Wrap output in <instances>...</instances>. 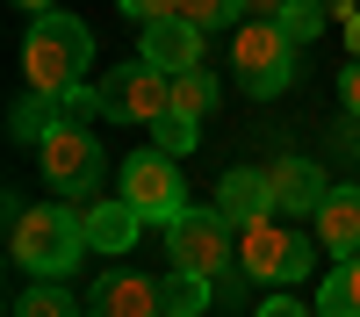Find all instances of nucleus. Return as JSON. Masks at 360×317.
Returning a JSON list of instances; mask_svg holds the SVG:
<instances>
[{
	"label": "nucleus",
	"instance_id": "obj_1",
	"mask_svg": "<svg viewBox=\"0 0 360 317\" xmlns=\"http://www.w3.org/2000/svg\"><path fill=\"white\" fill-rule=\"evenodd\" d=\"M86 252H94V245H86L79 202H29V209L8 224V259L29 281H65Z\"/></svg>",
	"mask_w": 360,
	"mask_h": 317
},
{
	"label": "nucleus",
	"instance_id": "obj_2",
	"mask_svg": "<svg viewBox=\"0 0 360 317\" xmlns=\"http://www.w3.org/2000/svg\"><path fill=\"white\" fill-rule=\"evenodd\" d=\"M22 65H29V86H44V94H58V86H72L86 65H94V29H86L79 15H37L29 22V44H22Z\"/></svg>",
	"mask_w": 360,
	"mask_h": 317
},
{
	"label": "nucleus",
	"instance_id": "obj_3",
	"mask_svg": "<svg viewBox=\"0 0 360 317\" xmlns=\"http://www.w3.org/2000/svg\"><path fill=\"white\" fill-rule=\"evenodd\" d=\"M295 37H281V22H238L231 29V72L252 101H274L281 86L295 79Z\"/></svg>",
	"mask_w": 360,
	"mask_h": 317
},
{
	"label": "nucleus",
	"instance_id": "obj_4",
	"mask_svg": "<svg viewBox=\"0 0 360 317\" xmlns=\"http://www.w3.org/2000/svg\"><path fill=\"white\" fill-rule=\"evenodd\" d=\"M238 267H245L252 281L288 288V281H303V274L317 267V238H303V231H281L274 216H252L245 231H238Z\"/></svg>",
	"mask_w": 360,
	"mask_h": 317
},
{
	"label": "nucleus",
	"instance_id": "obj_5",
	"mask_svg": "<svg viewBox=\"0 0 360 317\" xmlns=\"http://www.w3.org/2000/svg\"><path fill=\"white\" fill-rule=\"evenodd\" d=\"M37 152H44V181L65 195V202H94V195H101L108 152H101V137L86 130V123H58Z\"/></svg>",
	"mask_w": 360,
	"mask_h": 317
},
{
	"label": "nucleus",
	"instance_id": "obj_6",
	"mask_svg": "<svg viewBox=\"0 0 360 317\" xmlns=\"http://www.w3.org/2000/svg\"><path fill=\"white\" fill-rule=\"evenodd\" d=\"M123 202L144 216V224H173L180 209H188V181H180V159L173 152H130L123 159Z\"/></svg>",
	"mask_w": 360,
	"mask_h": 317
},
{
	"label": "nucleus",
	"instance_id": "obj_7",
	"mask_svg": "<svg viewBox=\"0 0 360 317\" xmlns=\"http://www.w3.org/2000/svg\"><path fill=\"white\" fill-rule=\"evenodd\" d=\"M101 108L115 115V123H159V115L173 108V72L144 65V58L108 65V72H101Z\"/></svg>",
	"mask_w": 360,
	"mask_h": 317
},
{
	"label": "nucleus",
	"instance_id": "obj_8",
	"mask_svg": "<svg viewBox=\"0 0 360 317\" xmlns=\"http://www.w3.org/2000/svg\"><path fill=\"white\" fill-rule=\"evenodd\" d=\"M166 259H173V267H188V274H209V281H217V274L231 267V224H224L217 209H180V216L166 224Z\"/></svg>",
	"mask_w": 360,
	"mask_h": 317
},
{
	"label": "nucleus",
	"instance_id": "obj_9",
	"mask_svg": "<svg viewBox=\"0 0 360 317\" xmlns=\"http://www.w3.org/2000/svg\"><path fill=\"white\" fill-rule=\"evenodd\" d=\"M217 216L231 231H245L252 216H274V173L266 166H231L217 181Z\"/></svg>",
	"mask_w": 360,
	"mask_h": 317
},
{
	"label": "nucleus",
	"instance_id": "obj_10",
	"mask_svg": "<svg viewBox=\"0 0 360 317\" xmlns=\"http://www.w3.org/2000/svg\"><path fill=\"white\" fill-rule=\"evenodd\" d=\"M266 173H274V209L281 216H317L324 209V195H332V173H324L317 159H274V166H266Z\"/></svg>",
	"mask_w": 360,
	"mask_h": 317
},
{
	"label": "nucleus",
	"instance_id": "obj_11",
	"mask_svg": "<svg viewBox=\"0 0 360 317\" xmlns=\"http://www.w3.org/2000/svg\"><path fill=\"white\" fill-rule=\"evenodd\" d=\"M144 65H159V72H195L202 65V29L188 15H166V22H144V44H137Z\"/></svg>",
	"mask_w": 360,
	"mask_h": 317
},
{
	"label": "nucleus",
	"instance_id": "obj_12",
	"mask_svg": "<svg viewBox=\"0 0 360 317\" xmlns=\"http://www.w3.org/2000/svg\"><path fill=\"white\" fill-rule=\"evenodd\" d=\"M86 317H159V281H144L137 267H115V274L94 281Z\"/></svg>",
	"mask_w": 360,
	"mask_h": 317
},
{
	"label": "nucleus",
	"instance_id": "obj_13",
	"mask_svg": "<svg viewBox=\"0 0 360 317\" xmlns=\"http://www.w3.org/2000/svg\"><path fill=\"white\" fill-rule=\"evenodd\" d=\"M79 216H86V245H94V252H130V245H137V224H144L123 195H94V202H79Z\"/></svg>",
	"mask_w": 360,
	"mask_h": 317
},
{
	"label": "nucleus",
	"instance_id": "obj_14",
	"mask_svg": "<svg viewBox=\"0 0 360 317\" xmlns=\"http://www.w3.org/2000/svg\"><path fill=\"white\" fill-rule=\"evenodd\" d=\"M310 224H317V245H332V259L360 252V188H332Z\"/></svg>",
	"mask_w": 360,
	"mask_h": 317
},
{
	"label": "nucleus",
	"instance_id": "obj_15",
	"mask_svg": "<svg viewBox=\"0 0 360 317\" xmlns=\"http://www.w3.org/2000/svg\"><path fill=\"white\" fill-rule=\"evenodd\" d=\"M8 317H86V296H72L65 281H29L8 303Z\"/></svg>",
	"mask_w": 360,
	"mask_h": 317
},
{
	"label": "nucleus",
	"instance_id": "obj_16",
	"mask_svg": "<svg viewBox=\"0 0 360 317\" xmlns=\"http://www.w3.org/2000/svg\"><path fill=\"white\" fill-rule=\"evenodd\" d=\"M317 317H360V252L332 259V274L317 288Z\"/></svg>",
	"mask_w": 360,
	"mask_h": 317
},
{
	"label": "nucleus",
	"instance_id": "obj_17",
	"mask_svg": "<svg viewBox=\"0 0 360 317\" xmlns=\"http://www.w3.org/2000/svg\"><path fill=\"white\" fill-rule=\"evenodd\" d=\"M51 130H58V101L44 94V86H29V94L8 108V137H15V144H44Z\"/></svg>",
	"mask_w": 360,
	"mask_h": 317
},
{
	"label": "nucleus",
	"instance_id": "obj_18",
	"mask_svg": "<svg viewBox=\"0 0 360 317\" xmlns=\"http://www.w3.org/2000/svg\"><path fill=\"white\" fill-rule=\"evenodd\" d=\"M209 274H188V267H173L166 281H159V310H173V317H202L209 310Z\"/></svg>",
	"mask_w": 360,
	"mask_h": 317
},
{
	"label": "nucleus",
	"instance_id": "obj_19",
	"mask_svg": "<svg viewBox=\"0 0 360 317\" xmlns=\"http://www.w3.org/2000/svg\"><path fill=\"white\" fill-rule=\"evenodd\" d=\"M173 108L180 115H195V123H209V115H217V72H173Z\"/></svg>",
	"mask_w": 360,
	"mask_h": 317
},
{
	"label": "nucleus",
	"instance_id": "obj_20",
	"mask_svg": "<svg viewBox=\"0 0 360 317\" xmlns=\"http://www.w3.org/2000/svg\"><path fill=\"white\" fill-rule=\"evenodd\" d=\"M58 123H94V115H108L101 108V86H86V79H72V86H58Z\"/></svg>",
	"mask_w": 360,
	"mask_h": 317
},
{
	"label": "nucleus",
	"instance_id": "obj_21",
	"mask_svg": "<svg viewBox=\"0 0 360 317\" xmlns=\"http://www.w3.org/2000/svg\"><path fill=\"white\" fill-rule=\"evenodd\" d=\"M180 15L209 37V29H238L245 22V0H180Z\"/></svg>",
	"mask_w": 360,
	"mask_h": 317
},
{
	"label": "nucleus",
	"instance_id": "obj_22",
	"mask_svg": "<svg viewBox=\"0 0 360 317\" xmlns=\"http://www.w3.org/2000/svg\"><path fill=\"white\" fill-rule=\"evenodd\" d=\"M274 22H281V37H295V44H310L317 29L332 22V8H324V0H288V8H281Z\"/></svg>",
	"mask_w": 360,
	"mask_h": 317
},
{
	"label": "nucleus",
	"instance_id": "obj_23",
	"mask_svg": "<svg viewBox=\"0 0 360 317\" xmlns=\"http://www.w3.org/2000/svg\"><path fill=\"white\" fill-rule=\"evenodd\" d=\"M152 130H159V152H173V159H188L195 137H202V123H195V115H180V108H166Z\"/></svg>",
	"mask_w": 360,
	"mask_h": 317
},
{
	"label": "nucleus",
	"instance_id": "obj_24",
	"mask_svg": "<svg viewBox=\"0 0 360 317\" xmlns=\"http://www.w3.org/2000/svg\"><path fill=\"white\" fill-rule=\"evenodd\" d=\"M115 8H123V15L144 29V22H166V15H180V0H115Z\"/></svg>",
	"mask_w": 360,
	"mask_h": 317
},
{
	"label": "nucleus",
	"instance_id": "obj_25",
	"mask_svg": "<svg viewBox=\"0 0 360 317\" xmlns=\"http://www.w3.org/2000/svg\"><path fill=\"white\" fill-rule=\"evenodd\" d=\"M252 317H317V310H310V303H295L288 288H274V303H259Z\"/></svg>",
	"mask_w": 360,
	"mask_h": 317
},
{
	"label": "nucleus",
	"instance_id": "obj_26",
	"mask_svg": "<svg viewBox=\"0 0 360 317\" xmlns=\"http://www.w3.org/2000/svg\"><path fill=\"white\" fill-rule=\"evenodd\" d=\"M339 101H346V115L360 123V58H353V65L339 72Z\"/></svg>",
	"mask_w": 360,
	"mask_h": 317
},
{
	"label": "nucleus",
	"instance_id": "obj_27",
	"mask_svg": "<svg viewBox=\"0 0 360 317\" xmlns=\"http://www.w3.org/2000/svg\"><path fill=\"white\" fill-rule=\"evenodd\" d=\"M281 8H288V0H245V22H274Z\"/></svg>",
	"mask_w": 360,
	"mask_h": 317
},
{
	"label": "nucleus",
	"instance_id": "obj_28",
	"mask_svg": "<svg viewBox=\"0 0 360 317\" xmlns=\"http://www.w3.org/2000/svg\"><path fill=\"white\" fill-rule=\"evenodd\" d=\"M346 51H353V58H360V8H353V15H346Z\"/></svg>",
	"mask_w": 360,
	"mask_h": 317
},
{
	"label": "nucleus",
	"instance_id": "obj_29",
	"mask_svg": "<svg viewBox=\"0 0 360 317\" xmlns=\"http://www.w3.org/2000/svg\"><path fill=\"white\" fill-rule=\"evenodd\" d=\"M15 8H29V15H51V8H58V0H15Z\"/></svg>",
	"mask_w": 360,
	"mask_h": 317
},
{
	"label": "nucleus",
	"instance_id": "obj_30",
	"mask_svg": "<svg viewBox=\"0 0 360 317\" xmlns=\"http://www.w3.org/2000/svg\"><path fill=\"white\" fill-rule=\"evenodd\" d=\"M159 317H173V310H159Z\"/></svg>",
	"mask_w": 360,
	"mask_h": 317
}]
</instances>
